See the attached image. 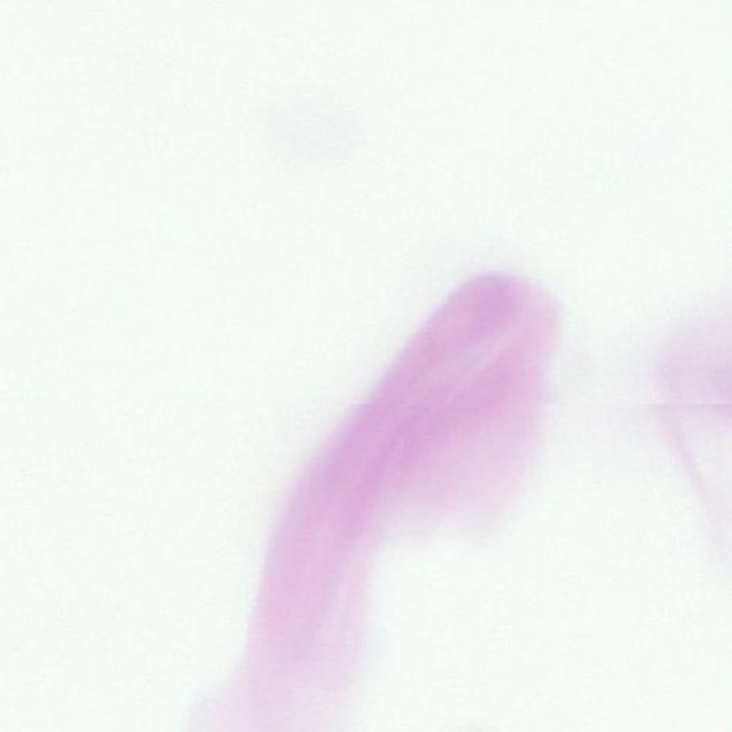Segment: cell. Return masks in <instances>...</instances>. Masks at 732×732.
<instances>
[]
</instances>
